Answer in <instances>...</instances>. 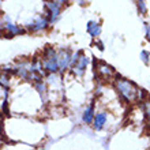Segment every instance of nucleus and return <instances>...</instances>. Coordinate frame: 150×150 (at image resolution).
<instances>
[{"instance_id":"11","label":"nucleus","mask_w":150,"mask_h":150,"mask_svg":"<svg viewBox=\"0 0 150 150\" xmlns=\"http://www.w3.org/2000/svg\"><path fill=\"white\" fill-rule=\"evenodd\" d=\"M94 117H96V113H94V104L91 103L89 107L85 109L83 112V122L86 123V124H91V123L94 122Z\"/></svg>"},{"instance_id":"12","label":"nucleus","mask_w":150,"mask_h":150,"mask_svg":"<svg viewBox=\"0 0 150 150\" xmlns=\"http://www.w3.org/2000/svg\"><path fill=\"white\" fill-rule=\"evenodd\" d=\"M37 90H38L40 96H41V98H42L44 103H47L48 101V87H47V83L45 82H40V83H36L34 85Z\"/></svg>"},{"instance_id":"19","label":"nucleus","mask_w":150,"mask_h":150,"mask_svg":"<svg viewBox=\"0 0 150 150\" xmlns=\"http://www.w3.org/2000/svg\"><path fill=\"white\" fill-rule=\"evenodd\" d=\"M0 37H1V33H0Z\"/></svg>"},{"instance_id":"1","label":"nucleus","mask_w":150,"mask_h":150,"mask_svg":"<svg viewBox=\"0 0 150 150\" xmlns=\"http://www.w3.org/2000/svg\"><path fill=\"white\" fill-rule=\"evenodd\" d=\"M115 87L117 90L119 96L122 97L123 101H126L128 104H134L138 101H142L143 96H145V90H141L137 85L130 82L128 79L122 78L120 75H116L115 79Z\"/></svg>"},{"instance_id":"14","label":"nucleus","mask_w":150,"mask_h":150,"mask_svg":"<svg viewBox=\"0 0 150 150\" xmlns=\"http://www.w3.org/2000/svg\"><path fill=\"white\" fill-rule=\"evenodd\" d=\"M138 8H139V12L141 14H146V11H147V8H146V3L145 1H138Z\"/></svg>"},{"instance_id":"17","label":"nucleus","mask_w":150,"mask_h":150,"mask_svg":"<svg viewBox=\"0 0 150 150\" xmlns=\"http://www.w3.org/2000/svg\"><path fill=\"white\" fill-rule=\"evenodd\" d=\"M145 30H146V38L150 41V25L145 23Z\"/></svg>"},{"instance_id":"15","label":"nucleus","mask_w":150,"mask_h":150,"mask_svg":"<svg viewBox=\"0 0 150 150\" xmlns=\"http://www.w3.org/2000/svg\"><path fill=\"white\" fill-rule=\"evenodd\" d=\"M141 59H142V62L145 64H147L149 63V53H147L146 51H142L141 52Z\"/></svg>"},{"instance_id":"13","label":"nucleus","mask_w":150,"mask_h":150,"mask_svg":"<svg viewBox=\"0 0 150 150\" xmlns=\"http://www.w3.org/2000/svg\"><path fill=\"white\" fill-rule=\"evenodd\" d=\"M0 86H3L4 89L10 86V75L6 72H0Z\"/></svg>"},{"instance_id":"5","label":"nucleus","mask_w":150,"mask_h":150,"mask_svg":"<svg viewBox=\"0 0 150 150\" xmlns=\"http://www.w3.org/2000/svg\"><path fill=\"white\" fill-rule=\"evenodd\" d=\"M94 68L97 74L104 79H108V78H112V76H116V72H115L113 67H111L109 64L104 63V62H94Z\"/></svg>"},{"instance_id":"18","label":"nucleus","mask_w":150,"mask_h":150,"mask_svg":"<svg viewBox=\"0 0 150 150\" xmlns=\"http://www.w3.org/2000/svg\"><path fill=\"white\" fill-rule=\"evenodd\" d=\"M96 44H98V49H100V51H104V44L101 42V41H97Z\"/></svg>"},{"instance_id":"3","label":"nucleus","mask_w":150,"mask_h":150,"mask_svg":"<svg viewBox=\"0 0 150 150\" xmlns=\"http://www.w3.org/2000/svg\"><path fill=\"white\" fill-rule=\"evenodd\" d=\"M63 1H49V3H44L45 11H47V19L49 23H55L59 19L62 8H63Z\"/></svg>"},{"instance_id":"8","label":"nucleus","mask_w":150,"mask_h":150,"mask_svg":"<svg viewBox=\"0 0 150 150\" xmlns=\"http://www.w3.org/2000/svg\"><path fill=\"white\" fill-rule=\"evenodd\" d=\"M4 30H6V36L7 38H11L12 36H16V34H21V33L23 32V29L18 26V25H14L11 22H7V23L4 25Z\"/></svg>"},{"instance_id":"9","label":"nucleus","mask_w":150,"mask_h":150,"mask_svg":"<svg viewBox=\"0 0 150 150\" xmlns=\"http://www.w3.org/2000/svg\"><path fill=\"white\" fill-rule=\"evenodd\" d=\"M107 112H100V113L96 115V117H94V122H93V127H94V130L100 131V130H103L104 126H105V123H107Z\"/></svg>"},{"instance_id":"4","label":"nucleus","mask_w":150,"mask_h":150,"mask_svg":"<svg viewBox=\"0 0 150 150\" xmlns=\"http://www.w3.org/2000/svg\"><path fill=\"white\" fill-rule=\"evenodd\" d=\"M71 51L70 49H60L57 52V63H59V71H66L68 67H71Z\"/></svg>"},{"instance_id":"10","label":"nucleus","mask_w":150,"mask_h":150,"mask_svg":"<svg viewBox=\"0 0 150 150\" xmlns=\"http://www.w3.org/2000/svg\"><path fill=\"white\" fill-rule=\"evenodd\" d=\"M86 30H87V33H89L91 37H94V38H97V37L101 34V26H100V23H97L96 21H89V22H87Z\"/></svg>"},{"instance_id":"16","label":"nucleus","mask_w":150,"mask_h":150,"mask_svg":"<svg viewBox=\"0 0 150 150\" xmlns=\"http://www.w3.org/2000/svg\"><path fill=\"white\" fill-rule=\"evenodd\" d=\"M145 113L147 116V122L150 126V103H145Z\"/></svg>"},{"instance_id":"2","label":"nucleus","mask_w":150,"mask_h":150,"mask_svg":"<svg viewBox=\"0 0 150 150\" xmlns=\"http://www.w3.org/2000/svg\"><path fill=\"white\" fill-rule=\"evenodd\" d=\"M44 72L48 74H56L59 71V63H57V52L52 47H47L42 52V59H41Z\"/></svg>"},{"instance_id":"7","label":"nucleus","mask_w":150,"mask_h":150,"mask_svg":"<svg viewBox=\"0 0 150 150\" xmlns=\"http://www.w3.org/2000/svg\"><path fill=\"white\" fill-rule=\"evenodd\" d=\"M87 64H89V59L82 53V56L79 57V60L76 62V64L72 67V72H74L76 76H82V75L85 74V71H86Z\"/></svg>"},{"instance_id":"6","label":"nucleus","mask_w":150,"mask_h":150,"mask_svg":"<svg viewBox=\"0 0 150 150\" xmlns=\"http://www.w3.org/2000/svg\"><path fill=\"white\" fill-rule=\"evenodd\" d=\"M48 25H49V22H48L47 16L40 15L36 19H33L29 25H26V29L30 32H41V30H45L48 28Z\"/></svg>"}]
</instances>
